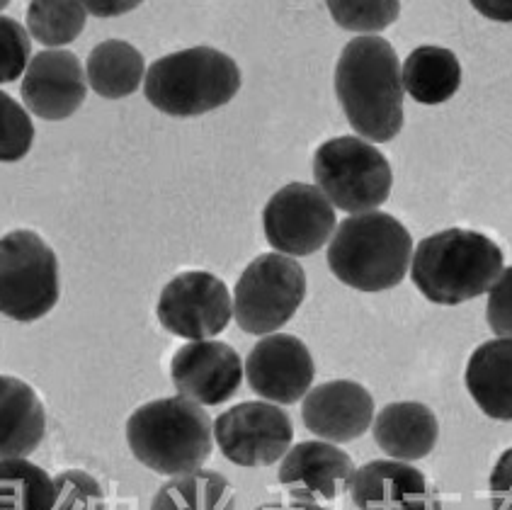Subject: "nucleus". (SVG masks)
Wrapping results in <instances>:
<instances>
[{"label":"nucleus","mask_w":512,"mask_h":510,"mask_svg":"<svg viewBox=\"0 0 512 510\" xmlns=\"http://www.w3.org/2000/svg\"><path fill=\"white\" fill-rule=\"evenodd\" d=\"M88 90L85 66L68 49H44L34 54L20 85L25 110L47 122H64L76 115Z\"/></svg>","instance_id":"obj_14"},{"label":"nucleus","mask_w":512,"mask_h":510,"mask_svg":"<svg viewBox=\"0 0 512 510\" xmlns=\"http://www.w3.org/2000/svg\"><path fill=\"white\" fill-rule=\"evenodd\" d=\"M374 396L352 379L323 382L301 399V421L318 440L343 445L362 438L374 423Z\"/></svg>","instance_id":"obj_16"},{"label":"nucleus","mask_w":512,"mask_h":510,"mask_svg":"<svg viewBox=\"0 0 512 510\" xmlns=\"http://www.w3.org/2000/svg\"><path fill=\"white\" fill-rule=\"evenodd\" d=\"M34 144V124L25 105L0 90V163H17Z\"/></svg>","instance_id":"obj_27"},{"label":"nucleus","mask_w":512,"mask_h":510,"mask_svg":"<svg viewBox=\"0 0 512 510\" xmlns=\"http://www.w3.org/2000/svg\"><path fill=\"white\" fill-rule=\"evenodd\" d=\"M306 299V272L299 260L263 253L233 287V321L250 336H272L287 326Z\"/></svg>","instance_id":"obj_8"},{"label":"nucleus","mask_w":512,"mask_h":510,"mask_svg":"<svg viewBox=\"0 0 512 510\" xmlns=\"http://www.w3.org/2000/svg\"><path fill=\"white\" fill-rule=\"evenodd\" d=\"M316 187L345 214L377 212L389 200L394 173L377 146L360 136H333L314 153Z\"/></svg>","instance_id":"obj_6"},{"label":"nucleus","mask_w":512,"mask_h":510,"mask_svg":"<svg viewBox=\"0 0 512 510\" xmlns=\"http://www.w3.org/2000/svg\"><path fill=\"white\" fill-rule=\"evenodd\" d=\"M51 510H105L102 486L83 469H66L54 476V508Z\"/></svg>","instance_id":"obj_28"},{"label":"nucleus","mask_w":512,"mask_h":510,"mask_svg":"<svg viewBox=\"0 0 512 510\" xmlns=\"http://www.w3.org/2000/svg\"><path fill=\"white\" fill-rule=\"evenodd\" d=\"M374 442L389 459L418 462L432 455L440 440V421L420 401H394L374 416Z\"/></svg>","instance_id":"obj_18"},{"label":"nucleus","mask_w":512,"mask_h":510,"mask_svg":"<svg viewBox=\"0 0 512 510\" xmlns=\"http://www.w3.org/2000/svg\"><path fill=\"white\" fill-rule=\"evenodd\" d=\"M355 469L352 457L333 442L306 440L289 447L280 462L277 479L297 501L328 503L350 489Z\"/></svg>","instance_id":"obj_17"},{"label":"nucleus","mask_w":512,"mask_h":510,"mask_svg":"<svg viewBox=\"0 0 512 510\" xmlns=\"http://www.w3.org/2000/svg\"><path fill=\"white\" fill-rule=\"evenodd\" d=\"M488 493L493 510H512V447L498 457L488 479Z\"/></svg>","instance_id":"obj_31"},{"label":"nucleus","mask_w":512,"mask_h":510,"mask_svg":"<svg viewBox=\"0 0 512 510\" xmlns=\"http://www.w3.org/2000/svg\"><path fill=\"white\" fill-rule=\"evenodd\" d=\"M466 391L493 421H512V340L481 343L466 362Z\"/></svg>","instance_id":"obj_20"},{"label":"nucleus","mask_w":512,"mask_h":510,"mask_svg":"<svg viewBox=\"0 0 512 510\" xmlns=\"http://www.w3.org/2000/svg\"><path fill=\"white\" fill-rule=\"evenodd\" d=\"M139 5L141 3H136V0H124V3H95V0H88V3H85V10H88V15L95 17H112L132 13Z\"/></svg>","instance_id":"obj_33"},{"label":"nucleus","mask_w":512,"mask_h":510,"mask_svg":"<svg viewBox=\"0 0 512 510\" xmlns=\"http://www.w3.org/2000/svg\"><path fill=\"white\" fill-rule=\"evenodd\" d=\"M255 510H328V508H323L321 503H306V501H297V498H289V501H265Z\"/></svg>","instance_id":"obj_34"},{"label":"nucleus","mask_w":512,"mask_h":510,"mask_svg":"<svg viewBox=\"0 0 512 510\" xmlns=\"http://www.w3.org/2000/svg\"><path fill=\"white\" fill-rule=\"evenodd\" d=\"M59 294V258L37 231L15 229L0 238V314L5 319H44Z\"/></svg>","instance_id":"obj_7"},{"label":"nucleus","mask_w":512,"mask_h":510,"mask_svg":"<svg viewBox=\"0 0 512 510\" xmlns=\"http://www.w3.org/2000/svg\"><path fill=\"white\" fill-rule=\"evenodd\" d=\"M243 377V357L221 340H190L170 360V382L178 396L202 408L229 401Z\"/></svg>","instance_id":"obj_13"},{"label":"nucleus","mask_w":512,"mask_h":510,"mask_svg":"<svg viewBox=\"0 0 512 510\" xmlns=\"http://www.w3.org/2000/svg\"><path fill=\"white\" fill-rule=\"evenodd\" d=\"M326 8L343 30L360 37H374L401 15V3L396 0H328Z\"/></svg>","instance_id":"obj_26"},{"label":"nucleus","mask_w":512,"mask_h":510,"mask_svg":"<svg viewBox=\"0 0 512 510\" xmlns=\"http://www.w3.org/2000/svg\"><path fill=\"white\" fill-rule=\"evenodd\" d=\"M32 61V39L15 17L0 15V85L25 76Z\"/></svg>","instance_id":"obj_29"},{"label":"nucleus","mask_w":512,"mask_h":510,"mask_svg":"<svg viewBox=\"0 0 512 510\" xmlns=\"http://www.w3.org/2000/svg\"><path fill=\"white\" fill-rule=\"evenodd\" d=\"M3 8H8V0H0V10Z\"/></svg>","instance_id":"obj_35"},{"label":"nucleus","mask_w":512,"mask_h":510,"mask_svg":"<svg viewBox=\"0 0 512 510\" xmlns=\"http://www.w3.org/2000/svg\"><path fill=\"white\" fill-rule=\"evenodd\" d=\"M401 83L403 93L420 105H442L452 100L462 85V64L452 49L423 44L401 64Z\"/></svg>","instance_id":"obj_21"},{"label":"nucleus","mask_w":512,"mask_h":510,"mask_svg":"<svg viewBox=\"0 0 512 510\" xmlns=\"http://www.w3.org/2000/svg\"><path fill=\"white\" fill-rule=\"evenodd\" d=\"M146 66L144 54L124 39H105L88 54L85 78L88 88L105 100H122L144 88Z\"/></svg>","instance_id":"obj_22"},{"label":"nucleus","mask_w":512,"mask_h":510,"mask_svg":"<svg viewBox=\"0 0 512 510\" xmlns=\"http://www.w3.org/2000/svg\"><path fill=\"white\" fill-rule=\"evenodd\" d=\"M88 10L81 0H32L27 5V34L42 47L56 49L76 42L85 30Z\"/></svg>","instance_id":"obj_25"},{"label":"nucleus","mask_w":512,"mask_h":510,"mask_svg":"<svg viewBox=\"0 0 512 510\" xmlns=\"http://www.w3.org/2000/svg\"><path fill=\"white\" fill-rule=\"evenodd\" d=\"M292 440V418L270 401H243L214 421V442L236 467L258 469L282 462Z\"/></svg>","instance_id":"obj_11"},{"label":"nucleus","mask_w":512,"mask_h":510,"mask_svg":"<svg viewBox=\"0 0 512 510\" xmlns=\"http://www.w3.org/2000/svg\"><path fill=\"white\" fill-rule=\"evenodd\" d=\"M338 229L335 207L309 183H289L263 209V231L275 253L304 258L321 251Z\"/></svg>","instance_id":"obj_9"},{"label":"nucleus","mask_w":512,"mask_h":510,"mask_svg":"<svg viewBox=\"0 0 512 510\" xmlns=\"http://www.w3.org/2000/svg\"><path fill=\"white\" fill-rule=\"evenodd\" d=\"M503 260V251L491 236L471 229H445L418 243L411 280L428 302L457 306L488 294L505 270Z\"/></svg>","instance_id":"obj_2"},{"label":"nucleus","mask_w":512,"mask_h":510,"mask_svg":"<svg viewBox=\"0 0 512 510\" xmlns=\"http://www.w3.org/2000/svg\"><path fill=\"white\" fill-rule=\"evenodd\" d=\"M127 445L156 474L195 472L214 450V423L195 401L166 396L139 406L127 418Z\"/></svg>","instance_id":"obj_4"},{"label":"nucleus","mask_w":512,"mask_h":510,"mask_svg":"<svg viewBox=\"0 0 512 510\" xmlns=\"http://www.w3.org/2000/svg\"><path fill=\"white\" fill-rule=\"evenodd\" d=\"M335 95L360 139L386 144L403 129L401 64L389 39L355 37L335 64Z\"/></svg>","instance_id":"obj_1"},{"label":"nucleus","mask_w":512,"mask_h":510,"mask_svg":"<svg viewBox=\"0 0 512 510\" xmlns=\"http://www.w3.org/2000/svg\"><path fill=\"white\" fill-rule=\"evenodd\" d=\"M243 372L260 401L292 406L311 391L316 365L304 340L292 333H272L250 348Z\"/></svg>","instance_id":"obj_12"},{"label":"nucleus","mask_w":512,"mask_h":510,"mask_svg":"<svg viewBox=\"0 0 512 510\" xmlns=\"http://www.w3.org/2000/svg\"><path fill=\"white\" fill-rule=\"evenodd\" d=\"M471 8L498 22H512V0H474Z\"/></svg>","instance_id":"obj_32"},{"label":"nucleus","mask_w":512,"mask_h":510,"mask_svg":"<svg viewBox=\"0 0 512 510\" xmlns=\"http://www.w3.org/2000/svg\"><path fill=\"white\" fill-rule=\"evenodd\" d=\"M47 435L42 399L22 379L0 374V459L30 457Z\"/></svg>","instance_id":"obj_19"},{"label":"nucleus","mask_w":512,"mask_h":510,"mask_svg":"<svg viewBox=\"0 0 512 510\" xmlns=\"http://www.w3.org/2000/svg\"><path fill=\"white\" fill-rule=\"evenodd\" d=\"M54 476L30 459H0V510H51Z\"/></svg>","instance_id":"obj_24"},{"label":"nucleus","mask_w":512,"mask_h":510,"mask_svg":"<svg viewBox=\"0 0 512 510\" xmlns=\"http://www.w3.org/2000/svg\"><path fill=\"white\" fill-rule=\"evenodd\" d=\"M486 321L496 338L512 340V268L500 272L496 285L488 289Z\"/></svg>","instance_id":"obj_30"},{"label":"nucleus","mask_w":512,"mask_h":510,"mask_svg":"<svg viewBox=\"0 0 512 510\" xmlns=\"http://www.w3.org/2000/svg\"><path fill=\"white\" fill-rule=\"evenodd\" d=\"M347 491L357 510H442L440 493L428 476L389 457L355 469Z\"/></svg>","instance_id":"obj_15"},{"label":"nucleus","mask_w":512,"mask_h":510,"mask_svg":"<svg viewBox=\"0 0 512 510\" xmlns=\"http://www.w3.org/2000/svg\"><path fill=\"white\" fill-rule=\"evenodd\" d=\"M241 83V68L229 54L190 47L153 61L144 78V95L163 115L199 117L229 105Z\"/></svg>","instance_id":"obj_5"},{"label":"nucleus","mask_w":512,"mask_h":510,"mask_svg":"<svg viewBox=\"0 0 512 510\" xmlns=\"http://www.w3.org/2000/svg\"><path fill=\"white\" fill-rule=\"evenodd\" d=\"M411 231L394 214L364 212L340 221L328 243V268L357 292H386L403 282L413 260Z\"/></svg>","instance_id":"obj_3"},{"label":"nucleus","mask_w":512,"mask_h":510,"mask_svg":"<svg viewBox=\"0 0 512 510\" xmlns=\"http://www.w3.org/2000/svg\"><path fill=\"white\" fill-rule=\"evenodd\" d=\"M151 510H236V489L214 469L170 476L153 496Z\"/></svg>","instance_id":"obj_23"},{"label":"nucleus","mask_w":512,"mask_h":510,"mask_svg":"<svg viewBox=\"0 0 512 510\" xmlns=\"http://www.w3.org/2000/svg\"><path fill=\"white\" fill-rule=\"evenodd\" d=\"M156 316L168 333L187 343L214 340L233 319V297L214 272L185 270L161 289Z\"/></svg>","instance_id":"obj_10"}]
</instances>
